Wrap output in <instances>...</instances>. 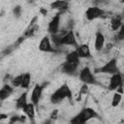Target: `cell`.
<instances>
[{
    "label": "cell",
    "instance_id": "17",
    "mask_svg": "<svg viewBox=\"0 0 124 124\" xmlns=\"http://www.w3.org/2000/svg\"><path fill=\"white\" fill-rule=\"evenodd\" d=\"M35 105L33 103H27V105L22 108L23 113L30 119V120H34L35 117Z\"/></svg>",
    "mask_w": 124,
    "mask_h": 124
},
{
    "label": "cell",
    "instance_id": "4",
    "mask_svg": "<svg viewBox=\"0 0 124 124\" xmlns=\"http://www.w3.org/2000/svg\"><path fill=\"white\" fill-rule=\"evenodd\" d=\"M119 68L117 66V59L116 58H111L108 61H107L103 66L97 68L93 73L94 74H106V75H112L115 73H118Z\"/></svg>",
    "mask_w": 124,
    "mask_h": 124
},
{
    "label": "cell",
    "instance_id": "8",
    "mask_svg": "<svg viewBox=\"0 0 124 124\" xmlns=\"http://www.w3.org/2000/svg\"><path fill=\"white\" fill-rule=\"evenodd\" d=\"M60 26H61V13L56 14L48 22L47 25V32L49 35L58 33L60 31Z\"/></svg>",
    "mask_w": 124,
    "mask_h": 124
},
{
    "label": "cell",
    "instance_id": "3",
    "mask_svg": "<svg viewBox=\"0 0 124 124\" xmlns=\"http://www.w3.org/2000/svg\"><path fill=\"white\" fill-rule=\"evenodd\" d=\"M78 75L79 80L82 83H85L88 85H99L100 84V82L95 78L94 73H92L91 69L88 66H85L81 70H79Z\"/></svg>",
    "mask_w": 124,
    "mask_h": 124
},
{
    "label": "cell",
    "instance_id": "22",
    "mask_svg": "<svg viewBox=\"0 0 124 124\" xmlns=\"http://www.w3.org/2000/svg\"><path fill=\"white\" fill-rule=\"evenodd\" d=\"M22 77H23V74H20L15 78H13L11 79V85L14 87V88H19L20 87V84H21V80H22Z\"/></svg>",
    "mask_w": 124,
    "mask_h": 124
},
{
    "label": "cell",
    "instance_id": "24",
    "mask_svg": "<svg viewBox=\"0 0 124 124\" xmlns=\"http://www.w3.org/2000/svg\"><path fill=\"white\" fill-rule=\"evenodd\" d=\"M89 91V87H88V84H85L83 83L81 86H80V89H79V95H83V94H86L88 93Z\"/></svg>",
    "mask_w": 124,
    "mask_h": 124
},
{
    "label": "cell",
    "instance_id": "20",
    "mask_svg": "<svg viewBox=\"0 0 124 124\" xmlns=\"http://www.w3.org/2000/svg\"><path fill=\"white\" fill-rule=\"evenodd\" d=\"M30 82H31V74L30 73H24L23 74V77H22L20 88L27 89L29 87V85H30Z\"/></svg>",
    "mask_w": 124,
    "mask_h": 124
},
{
    "label": "cell",
    "instance_id": "21",
    "mask_svg": "<svg viewBox=\"0 0 124 124\" xmlns=\"http://www.w3.org/2000/svg\"><path fill=\"white\" fill-rule=\"evenodd\" d=\"M121 101H122V94L114 92L112 95V98H111V107L117 108L119 106V104L121 103Z\"/></svg>",
    "mask_w": 124,
    "mask_h": 124
},
{
    "label": "cell",
    "instance_id": "18",
    "mask_svg": "<svg viewBox=\"0 0 124 124\" xmlns=\"http://www.w3.org/2000/svg\"><path fill=\"white\" fill-rule=\"evenodd\" d=\"M27 92L25 91V92H23V93H21L20 94V96L16 99V108H17V109H22L26 105H27Z\"/></svg>",
    "mask_w": 124,
    "mask_h": 124
},
{
    "label": "cell",
    "instance_id": "10",
    "mask_svg": "<svg viewBox=\"0 0 124 124\" xmlns=\"http://www.w3.org/2000/svg\"><path fill=\"white\" fill-rule=\"evenodd\" d=\"M78 64H74V63L65 61L61 66V71L62 73L68 76H77L78 74Z\"/></svg>",
    "mask_w": 124,
    "mask_h": 124
},
{
    "label": "cell",
    "instance_id": "16",
    "mask_svg": "<svg viewBox=\"0 0 124 124\" xmlns=\"http://www.w3.org/2000/svg\"><path fill=\"white\" fill-rule=\"evenodd\" d=\"M122 16L120 15L112 16L110 18V29L113 32H116L122 26Z\"/></svg>",
    "mask_w": 124,
    "mask_h": 124
},
{
    "label": "cell",
    "instance_id": "11",
    "mask_svg": "<svg viewBox=\"0 0 124 124\" xmlns=\"http://www.w3.org/2000/svg\"><path fill=\"white\" fill-rule=\"evenodd\" d=\"M43 90H44V88L42 87L41 84H36L31 91L30 100H31V103H33L35 105V107H39V102L42 97Z\"/></svg>",
    "mask_w": 124,
    "mask_h": 124
},
{
    "label": "cell",
    "instance_id": "2",
    "mask_svg": "<svg viewBox=\"0 0 124 124\" xmlns=\"http://www.w3.org/2000/svg\"><path fill=\"white\" fill-rule=\"evenodd\" d=\"M97 116H98V114H97V112L95 111V109L92 108L87 107V108H82L76 116H74V117L70 120V122L73 123V124L85 123V122L89 121L90 119H92V118H94V117H97Z\"/></svg>",
    "mask_w": 124,
    "mask_h": 124
},
{
    "label": "cell",
    "instance_id": "19",
    "mask_svg": "<svg viewBox=\"0 0 124 124\" xmlns=\"http://www.w3.org/2000/svg\"><path fill=\"white\" fill-rule=\"evenodd\" d=\"M65 60L67 62H70V63H74V64H78L79 65V62H80V58L78 56V53L75 50H72L70 52H68L66 54V57H65Z\"/></svg>",
    "mask_w": 124,
    "mask_h": 124
},
{
    "label": "cell",
    "instance_id": "9",
    "mask_svg": "<svg viewBox=\"0 0 124 124\" xmlns=\"http://www.w3.org/2000/svg\"><path fill=\"white\" fill-rule=\"evenodd\" d=\"M61 46H78V42H77V37L73 29L69 30L66 34H64L61 38Z\"/></svg>",
    "mask_w": 124,
    "mask_h": 124
},
{
    "label": "cell",
    "instance_id": "28",
    "mask_svg": "<svg viewBox=\"0 0 124 124\" xmlns=\"http://www.w3.org/2000/svg\"><path fill=\"white\" fill-rule=\"evenodd\" d=\"M8 114L7 113H3V112H0V121L1 120H5V119H7L8 118Z\"/></svg>",
    "mask_w": 124,
    "mask_h": 124
},
{
    "label": "cell",
    "instance_id": "15",
    "mask_svg": "<svg viewBox=\"0 0 124 124\" xmlns=\"http://www.w3.org/2000/svg\"><path fill=\"white\" fill-rule=\"evenodd\" d=\"M50 8L53 10H58V11H66L69 8V2L66 0H54L49 4Z\"/></svg>",
    "mask_w": 124,
    "mask_h": 124
},
{
    "label": "cell",
    "instance_id": "12",
    "mask_svg": "<svg viewBox=\"0 0 124 124\" xmlns=\"http://www.w3.org/2000/svg\"><path fill=\"white\" fill-rule=\"evenodd\" d=\"M76 51L78 53V56L80 59H89V58L92 57L90 47L87 44H82V45L78 46L76 47Z\"/></svg>",
    "mask_w": 124,
    "mask_h": 124
},
{
    "label": "cell",
    "instance_id": "6",
    "mask_svg": "<svg viewBox=\"0 0 124 124\" xmlns=\"http://www.w3.org/2000/svg\"><path fill=\"white\" fill-rule=\"evenodd\" d=\"M39 50L42 51V52H46V53H55V52H57V49L53 47L48 35H46L41 39V41L39 43Z\"/></svg>",
    "mask_w": 124,
    "mask_h": 124
},
{
    "label": "cell",
    "instance_id": "27",
    "mask_svg": "<svg viewBox=\"0 0 124 124\" xmlns=\"http://www.w3.org/2000/svg\"><path fill=\"white\" fill-rule=\"evenodd\" d=\"M39 12H40V14H41L42 16H46L47 15V10L45 9V8H41Z\"/></svg>",
    "mask_w": 124,
    "mask_h": 124
},
{
    "label": "cell",
    "instance_id": "1",
    "mask_svg": "<svg viewBox=\"0 0 124 124\" xmlns=\"http://www.w3.org/2000/svg\"><path fill=\"white\" fill-rule=\"evenodd\" d=\"M72 98H73L72 90L70 89L68 84L64 83V84L60 85L50 95V102L52 104H59V103H61L65 99H68V100L72 101Z\"/></svg>",
    "mask_w": 124,
    "mask_h": 124
},
{
    "label": "cell",
    "instance_id": "23",
    "mask_svg": "<svg viewBox=\"0 0 124 124\" xmlns=\"http://www.w3.org/2000/svg\"><path fill=\"white\" fill-rule=\"evenodd\" d=\"M21 14H22V8H21V6H19V5L15 6L14 9H13V15H14L16 17L18 18V17H20Z\"/></svg>",
    "mask_w": 124,
    "mask_h": 124
},
{
    "label": "cell",
    "instance_id": "5",
    "mask_svg": "<svg viewBox=\"0 0 124 124\" xmlns=\"http://www.w3.org/2000/svg\"><path fill=\"white\" fill-rule=\"evenodd\" d=\"M105 14V10L99 6H90L85 11V17L87 20H95L97 18H102Z\"/></svg>",
    "mask_w": 124,
    "mask_h": 124
},
{
    "label": "cell",
    "instance_id": "25",
    "mask_svg": "<svg viewBox=\"0 0 124 124\" xmlns=\"http://www.w3.org/2000/svg\"><path fill=\"white\" fill-rule=\"evenodd\" d=\"M10 123H16V122H19L21 123V118H20V115H13V116H10V120H9Z\"/></svg>",
    "mask_w": 124,
    "mask_h": 124
},
{
    "label": "cell",
    "instance_id": "29",
    "mask_svg": "<svg viewBox=\"0 0 124 124\" xmlns=\"http://www.w3.org/2000/svg\"><path fill=\"white\" fill-rule=\"evenodd\" d=\"M27 1H30V2H32V1H34V0H27Z\"/></svg>",
    "mask_w": 124,
    "mask_h": 124
},
{
    "label": "cell",
    "instance_id": "26",
    "mask_svg": "<svg viewBox=\"0 0 124 124\" xmlns=\"http://www.w3.org/2000/svg\"><path fill=\"white\" fill-rule=\"evenodd\" d=\"M58 112H59V110H58L57 108L53 109V110L51 111V113H50V116H49V118H50L51 120H53V119L57 118V116H58Z\"/></svg>",
    "mask_w": 124,
    "mask_h": 124
},
{
    "label": "cell",
    "instance_id": "7",
    "mask_svg": "<svg viewBox=\"0 0 124 124\" xmlns=\"http://www.w3.org/2000/svg\"><path fill=\"white\" fill-rule=\"evenodd\" d=\"M108 89L109 91H115V89L120 85L123 84V77L120 72L110 75L108 80Z\"/></svg>",
    "mask_w": 124,
    "mask_h": 124
},
{
    "label": "cell",
    "instance_id": "14",
    "mask_svg": "<svg viewBox=\"0 0 124 124\" xmlns=\"http://www.w3.org/2000/svg\"><path fill=\"white\" fill-rule=\"evenodd\" d=\"M14 89L15 88L11 84L5 83L3 85V87L0 89V102H3L5 100H7L11 96V94L14 92Z\"/></svg>",
    "mask_w": 124,
    "mask_h": 124
},
{
    "label": "cell",
    "instance_id": "13",
    "mask_svg": "<svg viewBox=\"0 0 124 124\" xmlns=\"http://www.w3.org/2000/svg\"><path fill=\"white\" fill-rule=\"evenodd\" d=\"M106 43V37L102 33V31H97L95 34V39H94V48L96 51L100 52L105 46Z\"/></svg>",
    "mask_w": 124,
    "mask_h": 124
}]
</instances>
